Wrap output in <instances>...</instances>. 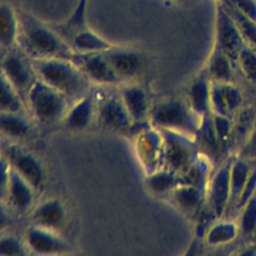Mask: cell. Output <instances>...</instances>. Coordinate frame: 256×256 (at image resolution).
<instances>
[{
	"label": "cell",
	"mask_w": 256,
	"mask_h": 256,
	"mask_svg": "<svg viewBox=\"0 0 256 256\" xmlns=\"http://www.w3.org/2000/svg\"><path fill=\"white\" fill-rule=\"evenodd\" d=\"M17 46L31 59H70L74 51L69 43L53 28L33 15L20 10Z\"/></svg>",
	"instance_id": "6da1fadb"
},
{
	"label": "cell",
	"mask_w": 256,
	"mask_h": 256,
	"mask_svg": "<svg viewBox=\"0 0 256 256\" xmlns=\"http://www.w3.org/2000/svg\"><path fill=\"white\" fill-rule=\"evenodd\" d=\"M18 34V12L11 4L2 2L0 5V43L2 52L16 46Z\"/></svg>",
	"instance_id": "d6986e66"
},
{
	"label": "cell",
	"mask_w": 256,
	"mask_h": 256,
	"mask_svg": "<svg viewBox=\"0 0 256 256\" xmlns=\"http://www.w3.org/2000/svg\"><path fill=\"white\" fill-rule=\"evenodd\" d=\"M35 193L34 188L10 167L7 182L1 188V198L7 207L18 213L26 212L33 204Z\"/></svg>",
	"instance_id": "7c38bea8"
},
{
	"label": "cell",
	"mask_w": 256,
	"mask_h": 256,
	"mask_svg": "<svg viewBox=\"0 0 256 256\" xmlns=\"http://www.w3.org/2000/svg\"><path fill=\"white\" fill-rule=\"evenodd\" d=\"M145 186L154 195H169L178 185L182 184L181 176L178 173L165 168L151 172L145 178Z\"/></svg>",
	"instance_id": "7402d4cb"
},
{
	"label": "cell",
	"mask_w": 256,
	"mask_h": 256,
	"mask_svg": "<svg viewBox=\"0 0 256 256\" xmlns=\"http://www.w3.org/2000/svg\"><path fill=\"white\" fill-rule=\"evenodd\" d=\"M26 105L15 88L1 74V96L0 111L23 113Z\"/></svg>",
	"instance_id": "4316f807"
},
{
	"label": "cell",
	"mask_w": 256,
	"mask_h": 256,
	"mask_svg": "<svg viewBox=\"0 0 256 256\" xmlns=\"http://www.w3.org/2000/svg\"><path fill=\"white\" fill-rule=\"evenodd\" d=\"M89 0H77L76 6L68 19L57 28V32L68 42L78 31L86 28V9Z\"/></svg>",
	"instance_id": "484cf974"
},
{
	"label": "cell",
	"mask_w": 256,
	"mask_h": 256,
	"mask_svg": "<svg viewBox=\"0 0 256 256\" xmlns=\"http://www.w3.org/2000/svg\"><path fill=\"white\" fill-rule=\"evenodd\" d=\"M3 157L7 160L10 167L22 176L36 192L43 190L45 172L41 162L34 154L14 143L5 147Z\"/></svg>",
	"instance_id": "52a82bcc"
},
{
	"label": "cell",
	"mask_w": 256,
	"mask_h": 256,
	"mask_svg": "<svg viewBox=\"0 0 256 256\" xmlns=\"http://www.w3.org/2000/svg\"><path fill=\"white\" fill-rule=\"evenodd\" d=\"M238 103L237 92L226 83L216 82L210 86V107L214 113L224 116L230 112Z\"/></svg>",
	"instance_id": "cb8c5ba5"
},
{
	"label": "cell",
	"mask_w": 256,
	"mask_h": 256,
	"mask_svg": "<svg viewBox=\"0 0 256 256\" xmlns=\"http://www.w3.org/2000/svg\"><path fill=\"white\" fill-rule=\"evenodd\" d=\"M32 225L58 232L66 223V210L58 199H47L35 207L30 215Z\"/></svg>",
	"instance_id": "5bb4252c"
},
{
	"label": "cell",
	"mask_w": 256,
	"mask_h": 256,
	"mask_svg": "<svg viewBox=\"0 0 256 256\" xmlns=\"http://www.w3.org/2000/svg\"><path fill=\"white\" fill-rule=\"evenodd\" d=\"M0 129L3 135L15 141L26 140L33 133L31 121L25 117L24 113L18 112L1 111Z\"/></svg>",
	"instance_id": "ffe728a7"
},
{
	"label": "cell",
	"mask_w": 256,
	"mask_h": 256,
	"mask_svg": "<svg viewBox=\"0 0 256 256\" xmlns=\"http://www.w3.org/2000/svg\"><path fill=\"white\" fill-rule=\"evenodd\" d=\"M25 244L32 253L40 255H56L67 253L69 245L57 232L32 225L25 234Z\"/></svg>",
	"instance_id": "4fadbf2b"
},
{
	"label": "cell",
	"mask_w": 256,
	"mask_h": 256,
	"mask_svg": "<svg viewBox=\"0 0 256 256\" xmlns=\"http://www.w3.org/2000/svg\"><path fill=\"white\" fill-rule=\"evenodd\" d=\"M72 104L64 94L39 79L30 89L26 99V108L33 119L48 126L62 122Z\"/></svg>",
	"instance_id": "3957f363"
},
{
	"label": "cell",
	"mask_w": 256,
	"mask_h": 256,
	"mask_svg": "<svg viewBox=\"0 0 256 256\" xmlns=\"http://www.w3.org/2000/svg\"><path fill=\"white\" fill-rule=\"evenodd\" d=\"M139 152L141 157L145 162L146 166L152 167V172L155 171L156 164L159 162V158L162 161L163 153V138L162 134L159 137V134L153 131L143 132V137L140 138L139 142Z\"/></svg>",
	"instance_id": "d4e9b609"
},
{
	"label": "cell",
	"mask_w": 256,
	"mask_h": 256,
	"mask_svg": "<svg viewBox=\"0 0 256 256\" xmlns=\"http://www.w3.org/2000/svg\"><path fill=\"white\" fill-rule=\"evenodd\" d=\"M27 246L25 241L22 242L14 235H6L0 241V254L11 256H22L26 254Z\"/></svg>",
	"instance_id": "f546056e"
},
{
	"label": "cell",
	"mask_w": 256,
	"mask_h": 256,
	"mask_svg": "<svg viewBox=\"0 0 256 256\" xmlns=\"http://www.w3.org/2000/svg\"><path fill=\"white\" fill-rule=\"evenodd\" d=\"M70 60L84 73L91 83L102 86H116L123 84L108 63L103 52H74Z\"/></svg>",
	"instance_id": "9c48e42d"
},
{
	"label": "cell",
	"mask_w": 256,
	"mask_h": 256,
	"mask_svg": "<svg viewBox=\"0 0 256 256\" xmlns=\"http://www.w3.org/2000/svg\"><path fill=\"white\" fill-rule=\"evenodd\" d=\"M184 99L199 118L208 115L210 108V86L203 75L194 78L190 82L185 90Z\"/></svg>",
	"instance_id": "ac0fdd59"
},
{
	"label": "cell",
	"mask_w": 256,
	"mask_h": 256,
	"mask_svg": "<svg viewBox=\"0 0 256 256\" xmlns=\"http://www.w3.org/2000/svg\"><path fill=\"white\" fill-rule=\"evenodd\" d=\"M219 2H221V3H223L225 6H227V7H231L233 4H232V2H231V0H218Z\"/></svg>",
	"instance_id": "836d02e7"
},
{
	"label": "cell",
	"mask_w": 256,
	"mask_h": 256,
	"mask_svg": "<svg viewBox=\"0 0 256 256\" xmlns=\"http://www.w3.org/2000/svg\"><path fill=\"white\" fill-rule=\"evenodd\" d=\"M96 115V103L90 92L75 101L62 120V125L72 131H82L88 128Z\"/></svg>",
	"instance_id": "9a60e30c"
},
{
	"label": "cell",
	"mask_w": 256,
	"mask_h": 256,
	"mask_svg": "<svg viewBox=\"0 0 256 256\" xmlns=\"http://www.w3.org/2000/svg\"><path fill=\"white\" fill-rule=\"evenodd\" d=\"M233 227L231 225H217L209 230L206 235V241L208 244L215 245L229 241L233 236Z\"/></svg>",
	"instance_id": "4dcf8cb0"
},
{
	"label": "cell",
	"mask_w": 256,
	"mask_h": 256,
	"mask_svg": "<svg viewBox=\"0 0 256 256\" xmlns=\"http://www.w3.org/2000/svg\"><path fill=\"white\" fill-rule=\"evenodd\" d=\"M233 6L256 23V0H231Z\"/></svg>",
	"instance_id": "d6a6232c"
},
{
	"label": "cell",
	"mask_w": 256,
	"mask_h": 256,
	"mask_svg": "<svg viewBox=\"0 0 256 256\" xmlns=\"http://www.w3.org/2000/svg\"><path fill=\"white\" fill-rule=\"evenodd\" d=\"M1 74L15 88L26 105L28 93L38 80L32 59L16 45L2 52Z\"/></svg>",
	"instance_id": "5b68a950"
},
{
	"label": "cell",
	"mask_w": 256,
	"mask_h": 256,
	"mask_svg": "<svg viewBox=\"0 0 256 256\" xmlns=\"http://www.w3.org/2000/svg\"><path fill=\"white\" fill-rule=\"evenodd\" d=\"M227 7V6H226ZM231 16L233 17L241 35L244 43H247V47L256 51V23L242 14L233 5L227 7Z\"/></svg>",
	"instance_id": "f1b7e54d"
},
{
	"label": "cell",
	"mask_w": 256,
	"mask_h": 256,
	"mask_svg": "<svg viewBox=\"0 0 256 256\" xmlns=\"http://www.w3.org/2000/svg\"><path fill=\"white\" fill-rule=\"evenodd\" d=\"M169 197L175 207L185 216L193 217L200 211L202 204V189L197 186L182 183L169 194Z\"/></svg>",
	"instance_id": "e0dca14e"
},
{
	"label": "cell",
	"mask_w": 256,
	"mask_h": 256,
	"mask_svg": "<svg viewBox=\"0 0 256 256\" xmlns=\"http://www.w3.org/2000/svg\"><path fill=\"white\" fill-rule=\"evenodd\" d=\"M176 1H180V2H185V1H191V0H176Z\"/></svg>",
	"instance_id": "e575fe53"
},
{
	"label": "cell",
	"mask_w": 256,
	"mask_h": 256,
	"mask_svg": "<svg viewBox=\"0 0 256 256\" xmlns=\"http://www.w3.org/2000/svg\"><path fill=\"white\" fill-rule=\"evenodd\" d=\"M228 167H223L214 177L209 192L210 209L215 216H220L229 197L230 177Z\"/></svg>",
	"instance_id": "44dd1931"
},
{
	"label": "cell",
	"mask_w": 256,
	"mask_h": 256,
	"mask_svg": "<svg viewBox=\"0 0 256 256\" xmlns=\"http://www.w3.org/2000/svg\"><path fill=\"white\" fill-rule=\"evenodd\" d=\"M153 126L160 130H168L195 136L201 118L189 107L185 99L171 98L156 104L149 115Z\"/></svg>",
	"instance_id": "277c9868"
},
{
	"label": "cell",
	"mask_w": 256,
	"mask_h": 256,
	"mask_svg": "<svg viewBox=\"0 0 256 256\" xmlns=\"http://www.w3.org/2000/svg\"><path fill=\"white\" fill-rule=\"evenodd\" d=\"M215 27L216 47L224 52L231 61L238 60L239 54L244 48V40L227 7L221 2H218L216 6Z\"/></svg>",
	"instance_id": "ba28073f"
},
{
	"label": "cell",
	"mask_w": 256,
	"mask_h": 256,
	"mask_svg": "<svg viewBox=\"0 0 256 256\" xmlns=\"http://www.w3.org/2000/svg\"><path fill=\"white\" fill-rule=\"evenodd\" d=\"M163 138L162 165L163 168L181 175L196 160L194 143L188 139V136L161 130Z\"/></svg>",
	"instance_id": "8992f818"
},
{
	"label": "cell",
	"mask_w": 256,
	"mask_h": 256,
	"mask_svg": "<svg viewBox=\"0 0 256 256\" xmlns=\"http://www.w3.org/2000/svg\"><path fill=\"white\" fill-rule=\"evenodd\" d=\"M238 60L245 74L250 78H256V55L254 50L244 46L239 54Z\"/></svg>",
	"instance_id": "1f68e13d"
},
{
	"label": "cell",
	"mask_w": 256,
	"mask_h": 256,
	"mask_svg": "<svg viewBox=\"0 0 256 256\" xmlns=\"http://www.w3.org/2000/svg\"><path fill=\"white\" fill-rule=\"evenodd\" d=\"M119 95L133 124L143 123L150 115L146 92L139 85L128 82L123 83Z\"/></svg>",
	"instance_id": "2e32d148"
},
{
	"label": "cell",
	"mask_w": 256,
	"mask_h": 256,
	"mask_svg": "<svg viewBox=\"0 0 256 256\" xmlns=\"http://www.w3.org/2000/svg\"><path fill=\"white\" fill-rule=\"evenodd\" d=\"M95 118L102 128L113 132H123L133 125L119 94H104L98 101L95 100Z\"/></svg>",
	"instance_id": "30bf717a"
},
{
	"label": "cell",
	"mask_w": 256,
	"mask_h": 256,
	"mask_svg": "<svg viewBox=\"0 0 256 256\" xmlns=\"http://www.w3.org/2000/svg\"><path fill=\"white\" fill-rule=\"evenodd\" d=\"M103 54L123 83L133 80L140 74L143 67V56L137 50L113 45Z\"/></svg>",
	"instance_id": "8fae6325"
},
{
	"label": "cell",
	"mask_w": 256,
	"mask_h": 256,
	"mask_svg": "<svg viewBox=\"0 0 256 256\" xmlns=\"http://www.w3.org/2000/svg\"><path fill=\"white\" fill-rule=\"evenodd\" d=\"M230 59L218 47L212 53L208 64V73L216 82L226 83L230 78Z\"/></svg>",
	"instance_id": "83f0119b"
},
{
	"label": "cell",
	"mask_w": 256,
	"mask_h": 256,
	"mask_svg": "<svg viewBox=\"0 0 256 256\" xmlns=\"http://www.w3.org/2000/svg\"><path fill=\"white\" fill-rule=\"evenodd\" d=\"M32 62L38 79L73 103L89 93L91 81L70 59H32Z\"/></svg>",
	"instance_id": "7a4b0ae2"
},
{
	"label": "cell",
	"mask_w": 256,
	"mask_h": 256,
	"mask_svg": "<svg viewBox=\"0 0 256 256\" xmlns=\"http://www.w3.org/2000/svg\"><path fill=\"white\" fill-rule=\"evenodd\" d=\"M68 43L73 51L77 53L104 52L113 46L110 42L106 41L87 27L76 32L69 39Z\"/></svg>",
	"instance_id": "603a6c76"
}]
</instances>
